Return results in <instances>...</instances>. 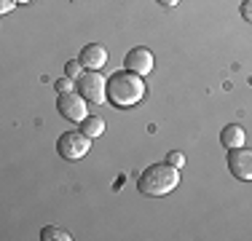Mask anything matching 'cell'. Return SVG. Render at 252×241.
<instances>
[{
    "instance_id": "10",
    "label": "cell",
    "mask_w": 252,
    "mask_h": 241,
    "mask_svg": "<svg viewBox=\"0 0 252 241\" xmlns=\"http://www.w3.org/2000/svg\"><path fill=\"white\" fill-rule=\"evenodd\" d=\"M81 131L86 137H99L102 131H105V120H102L99 116H89L81 120Z\"/></svg>"
},
{
    "instance_id": "14",
    "label": "cell",
    "mask_w": 252,
    "mask_h": 241,
    "mask_svg": "<svg viewBox=\"0 0 252 241\" xmlns=\"http://www.w3.org/2000/svg\"><path fill=\"white\" fill-rule=\"evenodd\" d=\"M54 89H57V94H62V91H73V78H59V81L54 83Z\"/></svg>"
},
{
    "instance_id": "6",
    "label": "cell",
    "mask_w": 252,
    "mask_h": 241,
    "mask_svg": "<svg viewBox=\"0 0 252 241\" xmlns=\"http://www.w3.org/2000/svg\"><path fill=\"white\" fill-rule=\"evenodd\" d=\"M228 169L236 180L252 182V150L247 148H233L228 150Z\"/></svg>"
},
{
    "instance_id": "8",
    "label": "cell",
    "mask_w": 252,
    "mask_h": 241,
    "mask_svg": "<svg viewBox=\"0 0 252 241\" xmlns=\"http://www.w3.org/2000/svg\"><path fill=\"white\" fill-rule=\"evenodd\" d=\"M81 64L86 70H102L107 64V51H105V46H99V43H86L81 48Z\"/></svg>"
},
{
    "instance_id": "12",
    "label": "cell",
    "mask_w": 252,
    "mask_h": 241,
    "mask_svg": "<svg viewBox=\"0 0 252 241\" xmlns=\"http://www.w3.org/2000/svg\"><path fill=\"white\" fill-rule=\"evenodd\" d=\"M81 67H83V64H81V59H70V62L64 64V72H67V78H73V81H78V78L83 75Z\"/></svg>"
},
{
    "instance_id": "4",
    "label": "cell",
    "mask_w": 252,
    "mask_h": 241,
    "mask_svg": "<svg viewBox=\"0 0 252 241\" xmlns=\"http://www.w3.org/2000/svg\"><path fill=\"white\" fill-rule=\"evenodd\" d=\"M57 150L67 161H81L92 150V137H86L83 131H64L57 140Z\"/></svg>"
},
{
    "instance_id": "17",
    "label": "cell",
    "mask_w": 252,
    "mask_h": 241,
    "mask_svg": "<svg viewBox=\"0 0 252 241\" xmlns=\"http://www.w3.org/2000/svg\"><path fill=\"white\" fill-rule=\"evenodd\" d=\"M156 3H161V5H166V8H172V5H177L180 0H156Z\"/></svg>"
},
{
    "instance_id": "1",
    "label": "cell",
    "mask_w": 252,
    "mask_h": 241,
    "mask_svg": "<svg viewBox=\"0 0 252 241\" xmlns=\"http://www.w3.org/2000/svg\"><path fill=\"white\" fill-rule=\"evenodd\" d=\"M145 99V81L131 70H118L107 78V102L113 107H134Z\"/></svg>"
},
{
    "instance_id": "7",
    "label": "cell",
    "mask_w": 252,
    "mask_h": 241,
    "mask_svg": "<svg viewBox=\"0 0 252 241\" xmlns=\"http://www.w3.org/2000/svg\"><path fill=\"white\" fill-rule=\"evenodd\" d=\"M124 67L131 70V72H137V75H148V72L153 70V54L148 51L145 46L131 48V51L124 57Z\"/></svg>"
},
{
    "instance_id": "2",
    "label": "cell",
    "mask_w": 252,
    "mask_h": 241,
    "mask_svg": "<svg viewBox=\"0 0 252 241\" xmlns=\"http://www.w3.org/2000/svg\"><path fill=\"white\" fill-rule=\"evenodd\" d=\"M180 185V169L172 166V164H153L148 166L145 172L140 174L137 180V190L142 196H151V198H158V196H166L172 193Z\"/></svg>"
},
{
    "instance_id": "15",
    "label": "cell",
    "mask_w": 252,
    "mask_h": 241,
    "mask_svg": "<svg viewBox=\"0 0 252 241\" xmlns=\"http://www.w3.org/2000/svg\"><path fill=\"white\" fill-rule=\"evenodd\" d=\"M242 16L244 22H252V0H242Z\"/></svg>"
},
{
    "instance_id": "3",
    "label": "cell",
    "mask_w": 252,
    "mask_h": 241,
    "mask_svg": "<svg viewBox=\"0 0 252 241\" xmlns=\"http://www.w3.org/2000/svg\"><path fill=\"white\" fill-rule=\"evenodd\" d=\"M75 91L89 102V105H102L107 99V81L99 75V70H89L75 81Z\"/></svg>"
},
{
    "instance_id": "9",
    "label": "cell",
    "mask_w": 252,
    "mask_h": 241,
    "mask_svg": "<svg viewBox=\"0 0 252 241\" xmlns=\"http://www.w3.org/2000/svg\"><path fill=\"white\" fill-rule=\"evenodd\" d=\"M244 129L239 123H228L223 131H220V142H223V148L233 150V148H244Z\"/></svg>"
},
{
    "instance_id": "16",
    "label": "cell",
    "mask_w": 252,
    "mask_h": 241,
    "mask_svg": "<svg viewBox=\"0 0 252 241\" xmlns=\"http://www.w3.org/2000/svg\"><path fill=\"white\" fill-rule=\"evenodd\" d=\"M14 5H16V0H0V14H8Z\"/></svg>"
},
{
    "instance_id": "18",
    "label": "cell",
    "mask_w": 252,
    "mask_h": 241,
    "mask_svg": "<svg viewBox=\"0 0 252 241\" xmlns=\"http://www.w3.org/2000/svg\"><path fill=\"white\" fill-rule=\"evenodd\" d=\"M16 3H22V5H25V3H32V0H16Z\"/></svg>"
},
{
    "instance_id": "13",
    "label": "cell",
    "mask_w": 252,
    "mask_h": 241,
    "mask_svg": "<svg viewBox=\"0 0 252 241\" xmlns=\"http://www.w3.org/2000/svg\"><path fill=\"white\" fill-rule=\"evenodd\" d=\"M166 164H172V166H177V169H183L185 166V155L180 153V150H172L169 155H166Z\"/></svg>"
},
{
    "instance_id": "5",
    "label": "cell",
    "mask_w": 252,
    "mask_h": 241,
    "mask_svg": "<svg viewBox=\"0 0 252 241\" xmlns=\"http://www.w3.org/2000/svg\"><path fill=\"white\" fill-rule=\"evenodd\" d=\"M89 102L83 99L78 91H62L57 99V107H59V116L73 120V123H81L83 118H89Z\"/></svg>"
},
{
    "instance_id": "11",
    "label": "cell",
    "mask_w": 252,
    "mask_h": 241,
    "mask_svg": "<svg viewBox=\"0 0 252 241\" xmlns=\"http://www.w3.org/2000/svg\"><path fill=\"white\" fill-rule=\"evenodd\" d=\"M40 239L43 241H73V236H70L67 231H62V228H57V225H46L43 231H40Z\"/></svg>"
}]
</instances>
